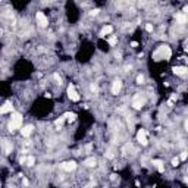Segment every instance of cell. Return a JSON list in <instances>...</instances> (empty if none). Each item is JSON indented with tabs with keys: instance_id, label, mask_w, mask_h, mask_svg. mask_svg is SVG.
<instances>
[{
	"instance_id": "52a82bcc",
	"label": "cell",
	"mask_w": 188,
	"mask_h": 188,
	"mask_svg": "<svg viewBox=\"0 0 188 188\" xmlns=\"http://www.w3.org/2000/svg\"><path fill=\"white\" fill-rule=\"evenodd\" d=\"M62 168L65 169V171H68V172H71V171H75L76 169V163L75 162H65V163H62Z\"/></svg>"
},
{
	"instance_id": "8992f818",
	"label": "cell",
	"mask_w": 188,
	"mask_h": 188,
	"mask_svg": "<svg viewBox=\"0 0 188 188\" xmlns=\"http://www.w3.org/2000/svg\"><path fill=\"white\" fill-rule=\"evenodd\" d=\"M137 140L143 144V146H146L149 141H147V134H146V131L144 129H140L138 131V134H137Z\"/></svg>"
},
{
	"instance_id": "ffe728a7",
	"label": "cell",
	"mask_w": 188,
	"mask_h": 188,
	"mask_svg": "<svg viewBox=\"0 0 188 188\" xmlns=\"http://www.w3.org/2000/svg\"><path fill=\"white\" fill-rule=\"evenodd\" d=\"M137 82H138V84H143V82H144V76H143V75H138Z\"/></svg>"
},
{
	"instance_id": "d4e9b609",
	"label": "cell",
	"mask_w": 188,
	"mask_h": 188,
	"mask_svg": "<svg viewBox=\"0 0 188 188\" xmlns=\"http://www.w3.org/2000/svg\"><path fill=\"white\" fill-rule=\"evenodd\" d=\"M91 91L97 93V85H96V84H91Z\"/></svg>"
},
{
	"instance_id": "ac0fdd59",
	"label": "cell",
	"mask_w": 188,
	"mask_h": 188,
	"mask_svg": "<svg viewBox=\"0 0 188 188\" xmlns=\"http://www.w3.org/2000/svg\"><path fill=\"white\" fill-rule=\"evenodd\" d=\"M63 122H65V118H59V119H57V121L54 122V125H56L57 128H60V126L63 125Z\"/></svg>"
},
{
	"instance_id": "7c38bea8",
	"label": "cell",
	"mask_w": 188,
	"mask_h": 188,
	"mask_svg": "<svg viewBox=\"0 0 188 188\" xmlns=\"http://www.w3.org/2000/svg\"><path fill=\"white\" fill-rule=\"evenodd\" d=\"M84 165H85V166H90V168H91V166H96V159H94V157L85 159V160H84Z\"/></svg>"
},
{
	"instance_id": "f1b7e54d",
	"label": "cell",
	"mask_w": 188,
	"mask_h": 188,
	"mask_svg": "<svg viewBox=\"0 0 188 188\" xmlns=\"http://www.w3.org/2000/svg\"><path fill=\"white\" fill-rule=\"evenodd\" d=\"M131 46H132V47H137V46H138V43H137V41H132V43H131Z\"/></svg>"
},
{
	"instance_id": "603a6c76",
	"label": "cell",
	"mask_w": 188,
	"mask_h": 188,
	"mask_svg": "<svg viewBox=\"0 0 188 188\" xmlns=\"http://www.w3.org/2000/svg\"><path fill=\"white\" fill-rule=\"evenodd\" d=\"M109 44H112V46H115V44H116V38H115V37H112V38L109 40Z\"/></svg>"
},
{
	"instance_id": "83f0119b",
	"label": "cell",
	"mask_w": 188,
	"mask_h": 188,
	"mask_svg": "<svg viewBox=\"0 0 188 188\" xmlns=\"http://www.w3.org/2000/svg\"><path fill=\"white\" fill-rule=\"evenodd\" d=\"M109 159H113V154H112V151H107V154H106Z\"/></svg>"
},
{
	"instance_id": "4316f807",
	"label": "cell",
	"mask_w": 188,
	"mask_h": 188,
	"mask_svg": "<svg viewBox=\"0 0 188 188\" xmlns=\"http://www.w3.org/2000/svg\"><path fill=\"white\" fill-rule=\"evenodd\" d=\"M179 159H181V160H185V159H187V153L184 151V153L181 154V157H179Z\"/></svg>"
},
{
	"instance_id": "44dd1931",
	"label": "cell",
	"mask_w": 188,
	"mask_h": 188,
	"mask_svg": "<svg viewBox=\"0 0 188 188\" xmlns=\"http://www.w3.org/2000/svg\"><path fill=\"white\" fill-rule=\"evenodd\" d=\"M146 29H147L149 32H151V31H153V25H151V24H147V25H146Z\"/></svg>"
},
{
	"instance_id": "8fae6325",
	"label": "cell",
	"mask_w": 188,
	"mask_h": 188,
	"mask_svg": "<svg viewBox=\"0 0 188 188\" xmlns=\"http://www.w3.org/2000/svg\"><path fill=\"white\" fill-rule=\"evenodd\" d=\"M21 132H22L24 137H28V135L32 132V125H26V126H24V128L21 129Z\"/></svg>"
},
{
	"instance_id": "e0dca14e",
	"label": "cell",
	"mask_w": 188,
	"mask_h": 188,
	"mask_svg": "<svg viewBox=\"0 0 188 188\" xmlns=\"http://www.w3.org/2000/svg\"><path fill=\"white\" fill-rule=\"evenodd\" d=\"M3 144H4V151H6V153H10V150H12V146H10V143L4 140V143H3Z\"/></svg>"
},
{
	"instance_id": "3957f363",
	"label": "cell",
	"mask_w": 188,
	"mask_h": 188,
	"mask_svg": "<svg viewBox=\"0 0 188 188\" xmlns=\"http://www.w3.org/2000/svg\"><path fill=\"white\" fill-rule=\"evenodd\" d=\"M144 104H146V97H141V94H137L132 100V106L135 109H141Z\"/></svg>"
},
{
	"instance_id": "4fadbf2b",
	"label": "cell",
	"mask_w": 188,
	"mask_h": 188,
	"mask_svg": "<svg viewBox=\"0 0 188 188\" xmlns=\"http://www.w3.org/2000/svg\"><path fill=\"white\" fill-rule=\"evenodd\" d=\"M112 31H113V26H110V25H106V26L103 28V31H101V34H100V35L103 37V35H106V34H110Z\"/></svg>"
},
{
	"instance_id": "ba28073f",
	"label": "cell",
	"mask_w": 188,
	"mask_h": 188,
	"mask_svg": "<svg viewBox=\"0 0 188 188\" xmlns=\"http://www.w3.org/2000/svg\"><path fill=\"white\" fill-rule=\"evenodd\" d=\"M121 88H122L121 79H115V81H113V85H112V93H113V94H118V93L121 91Z\"/></svg>"
},
{
	"instance_id": "2e32d148",
	"label": "cell",
	"mask_w": 188,
	"mask_h": 188,
	"mask_svg": "<svg viewBox=\"0 0 188 188\" xmlns=\"http://www.w3.org/2000/svg\"><path fill=\"white\" fill-rule=\"evenodd\" d=\"M176 21H178L179 24H185V22H187V16L182 15V13H178V15H176Z\"/></svg>"
},
{
	"instance_id": "484cf974",
	"label": "cell",
	"mask_w": 188,
	"mask_h": 188,
	"mask_svg": "<svg viewBox=\"0 0 188 188\" xmlns=\"http://www.w3.org/2000/svg\"><path fill=\"white\" fill-rule=\"evenodd\" d=\"M53 76H54V79H57V81H59V84H60V82H62V79H60V76H59V75H57V74H54V75H53Z\"/></svg>"
},
{
	"instance_id": "9a60e30c",
	"label": "cell",
	"mask_w": 188,
	"mask_h": 188,
	"mask_svg": "<svg viewBox=\"0 0 188 188\" xmlns=\"http://www.w3.org/2000/svg\"><path fill=\"white\" fill-rule=\"evenodd\" d=\"M153 165L157 168L159 172H163V163H162V160H153Z\"/></svg>"
},
{
	"instance_id": "7a4b0ae2",
	"label": "cell",
	"mask_w": 188,
	"mask_h": 188,
	"mask_svg": "<svg viewBox=\"0 0 188 188\" xmlns=\"http://www.w3.org/2000/svg\"><path fill=\"white\" fill-rule=\"evenodd\" d=\"M21 124H22V116L19 113H13L12 115V121L9 124V129L10 131H15L18 128H21Z\"/></svg>"
},
{
	"instance_id": "7402d4cb",
	"label": "cell",
	"mask_w": 188,
	"mask_h": 188,
	"mask_svg": "<svg viewBox=\"0 0 188 188\" xmlns=\"http://www.w3.org/2000/svg\"><path fill=\"white\" fill-rule=\"evenodd\" d=\"M99 12H100L99 9H94V10H91V12H90V15H91V16H96V15H97Z\"/></svg>"
},
{
	"instance_id": "5bb4252c",
	"label": "cell",
	"mask_w": 188,
	"mask_h": 188,
	"mask_svg": "<svg viewBox=\"0 0 188 188\" xmlns=\"http://www.w3.org/2000/svg\"><path fill=\"white\" fill-rule=\"evenodd\" d=\"M65 118H66L69 122H74V121L76 119V115H75V113H72V112H68V113H65Z\"/></svg>"
},
{
	"instance_id": "6da1fadb",
	"label": "cell",
	"mask_w": 188,
	"mask_h": 188,
	"mask_svg": "<svg viewBox=\"0 0 188 188\" xmlns=\"http://www.w3.org/2000/svg\"><path fill=\"white\" fill-rule=\"evenodd\" d=\"M171 54H172V51H171V49L168 46H160L159 50L154 53V59H160V57L162 59H169Z\"/></svg>"
},
{
	"instance_id": "9c48e42d",
	"label": "cell",
	"mask_w": 188,
	"mask_h": 188,
	"mask_svg": "<svg viewBox=\"0 0 188 188\" xmlns=\"http://www.w3.org/2000/svg\"><path fill=\"white\" fill-rule=\"evenodd\" d=\"M9 112H12V103H10V101H6V103L0 107V113L4 115V113H9Z\"/></svg>"
},
{
	"instance_id": "cb8c5ba5",
	"label": "cell",
	"mask_w": 188,
	"mask_h": 188,
	"mask_svg": "<svg viewBox=\"0 0 188 188\" xmlns=\"http://www.w3.org/2000/svg\"><path fill=\"white\" fill-rule=\"evenodd\" d=\"M172 165H174V166H178V165H179V159H178V157L174 159V160H172Z\"/></svg>"
},
{
	"instance_id": "277c9868",
	"label": "cell",
	"mask_w": 188,
	"mask_h": 188,
	"mask_svg": "<svg viewBox=\"0 0 188 188\" xmlns=\"http://www.w3.org/2000/svg\"><path fill=\"white\" fill-rule=\"evenodd\" d=\"M35 18H37V24L41 26V28H44V26H47V18L44 16V13L43 12H37V15H35Z\"/></svg>"
},
{
	"instance_id": "d6986e66",
	"label": "cell",
	"mask_w": 188,
	"mask_h": 188,
	"mask_svg": "<svg viewBox=\"0 0 188 188\" xmlns=\"http://www.w3.org/2000/svg\"><path fill=\"white\" fill-rule=\"evenodd\" d=\"M25 162H26V165H28V166H32V165H34V162H35V159H34L32 156H29Z\"/></svg>"
},
{
	"instance_id": "5b68a950",
	"label": "cell",
	"mask_w": 188,
	"mask_h": 188,
	"mask_svg": "<svg viewBox=\"0 0 188 188\" xmlns=\"http://www.w3.org/2000/svg\"><path fill=\"white\" fill-rule=\"evenodd\" d=\"M68 96H69V99L72 101H78L79 100V96H78V93H76V90H75L74 85H69L68 87Z\"/></svg>"
},
{
	"instance_id": "30bf717a",
	"label": "cell",
	"mask_w": 188,
	"mask_h": 188,
	"mask_svg": "<svg viewBox=\"0 0 188 188\" xmlns=\"http://www.w3.org/2000/svg\"><path fill=\"white\" fill-rule=\"evenodd\" d=\"M172 71H174V74L181 75V76H184V75L187 74V68H185V66H175Z\"/></svg>"
}]
</instances>
